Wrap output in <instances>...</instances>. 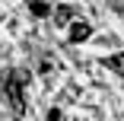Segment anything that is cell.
I'll use <instances>...</instances> for the list:
<instances>
[{"label": "cell", "mask_w": 124, "mask_h": 121, "mask_svg": "<svg viewBox=\"0 0 124 121\" xmlns=\"http://www.w3.org/2000/svg\"><path fill=\"white\" fill-rule=\"evenodd\" d=\"M22 83H26V77H22V73H7V80H3V92H7V99H10V105H13V112H16V115L26 112Z\"/></svg>", "instance_id": "6da1fadb"}, {"label": "cell", "mask_w": 124, "mask_h": 121, "mask_svg": "<svg viewBox=\"0 0 124 121\" xmlns=\"http://www.w3.org/2000/svg\"><path fill=\"white\" fill-rule=\"evenodd\" d=\"M89 35H92V26H89V22H83V19H73V22H70V41H73V45L86 41Z\"/></svg>", "instance_id": "7a4b0ae2"}, {"label": "cell", "mask_w": 124, "mask_h": 121, "mask_svg": "<svg viewBox=\"0 0 124 121\" xmlns=\"http://www.w3.org/2000/svg\"><path fill=\"white\" fill-rule=\"evenodd\" d=\"M73 16H77L73 7H57V10H54V22H57V26H70Z\"/></svg>", "instance_id": "3957f363"}, {"label": "cell", "mask_w": 124, "mask_h": 121, "mask_svg": "<svg viewBox=\"0 0 124 121\" xmlns=\"http://www.w3.org/2000/svg\"><path fill=\"white\" fill-rule=\"evenodd\" d=\"M105 67L124 77V51H118V54H111V57H105Z\"/></svg>", "instance_id": "277c9868"}, {"label": "cell", "mask_w": 124, "mask_h": 121, "mask_svg": "<svg viewBox=\"0 0 124 121\" xmlns=\"http://www.w3.org/2000/svg\"><path fill=\"white\" fill-rule=\"evenodd\" d=\"M29 10H32L35 16H48V13H51V7H48V3H41V0H32V3H29Z\"/></svg>", "instance_id": "5b68a950"}, {"label": "cell", "mask_w": 124, "mask_h": 121, "mask_svg": "<svg viewBox=\"0 0 124 121\" xmlns=\"http://www.w3.org/2000/svg\"><path fill=\"white\" fill-rule=\"evenodd\" d=\"M48 121H61V112H57V108H51V112H48Z\"/></svg>", "instance_id": "8992f818"}]
</instances>
